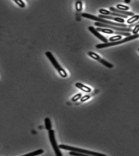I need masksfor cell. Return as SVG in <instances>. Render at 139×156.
<instances>
[{
	"mask_svg": "<svg viewBox=\"0 0 139 156\" xmlns=\"http://www.w3.org/2000/svg\"><path fill=\"white\" fill-rule=\"evenodd\" d=\"M82 16L83 17H85L86 19H89L93 20L94 21H96L97 22H101L103 23H105V24H109L112 26H117V27H123V28H128L129 26H128L127 24H123L122 23H116V22H112L110 21H108L107 20L101 18L99 16H96L93 15H91L88 13H83L82 14Z\"/></svg>",
	"mask_w": 139,
	"mask_h": 156,
	"instance_id": "6da1fadb",
	"label": "cell"
},
{
	"mask_svg": "<svg viewBox=\"0 0 139 156\" xmlns=\"http://www.w3.org/2000/svg\"><path fill=\"white\" fill-rule=\"evenodd\" d=\"M139 37V34H137L130 35L129 37H127L125 39H122L121 40H119L117 41L111 42H107V43H104V44H98L96 46V48L98 49H102L104 48H107L108 47L112 46H116L120 44L125 43L126 42L130 41L131 40H133L134 39H137Z\"/></svg>",
	"mask_w": 139,
	"mask_h": 156,
	"instance_id": "7a4b0ae2",
	"label": "cell"
},
{
	"mask_svg": "<svg viewBox=\"0 0 139 156\" xmlns=\"http://www.w3.org/2000/svg\"><path fill=\"white\" fill-rule=\"evenodd\" d=\"M59 148L63 150H69V151H75L82 154H89V155H91V156H106L105 154H100V153H97L96 152H93V151H89V150H86L84 149H80L78 147H75L73 146H68V145H65L64 144H61L59 145Z\"/></svg>",
	"mask_w": 139,
	"mask_h": 156,
	"instance_id": "3957f363",
	"label": "cell"
},
{
	"mask_svg": "<svg viewBox=\"0 0 139 156\" xmlns=\"http://www.w3.org/2000/svg\"><path fill=\"white\" fill-rule=\"evenodd\" d=\"M45 54L49 60V61H51L52 64L53 65L54 68H56L57 70L58 71L60 76H62L63 78H66V76H68L66 71H65L63 68L61 67V66L59 64L58 61H57L56 59L54 57L53 54L51 53V52L46 51L45 53Z\"/></svg>",
	"mask_w": 139,
	"mask_h": 156,
	"instance_id": "277c9868",
	"label": "cell"
},
{
	"mask_svg": "<svg viewBox=\"0 0 139 156\" xmlns=\"http://www.w3.org/2000/svg\"><path fill=\"white\" fill-rule=\"evenodd\" d=\"M49 138L51 142L52 146L53 149L55 154L57 156H62L63 154H61V151L59 150V147L57 145L56 140L55 138V135H54V131L53 129H51L49 131Z\"/></svg>",
	"mask_w": 139,
	"mask_h": 156,
	"instance_id": "5b68a950",
	"label": "cell"
},
{
	"mask_svg": "<svg viewBox=\"0 0 139 156\" xmlns=\"http://www.w3.org/2000/svg\"><path fill=\"white\" fill-rule=\"evenodd\" d=\"M96 26H97L98 27H101V28H109V29H113L115 30L116 31H120V32H132L133 29H132L131 28H123V27H118L114 26H112L109 24H105L101 22H96L94 23Z\"/></svg>",
	"mask_w": 139,
	"mask_h": 156,
	"instance_id": "8992f818",
	"label": "cell"
},
{
	"mask_svg": "<svg viewBox=\"0 0 139 156\" xmlns=\"http://www.w3.org/2000/svg\"><path fill=\"white\" fill-rule=\"evenodd\" d=\"M88 55L90 56V57H91L92 58L98 61L99 62L102 63L104 66H105V67H107L108 68H112L114 67V65L112 64L109 63V62H108V61H106L105 60L101 58L100 56H99L98 54L93 53V51H89L88 52Z\"/></svg>",
	"mask_w": 139,
	"mask_h": 156,
	"instance_id": "52a82bcc",
	"label": "cell"
},
{
	"mask_svg": "<svg viewBox=\"0 0 139 156\" xmlns=\"http://www.w3.org/2000/svg\"><path fill=\"white\" fill-rule=\"evenodd\" d=\"M97 30L99 32H103L106 34H115L120 35H123L126 37H129L131 35V34L130 32H120V31H114L112 29H109V28H102L101 27H97Z\"/></svg>",
	"mask_w": 139,
	"mask_h": 156,
	"instance_id": "ba28073f",
	"label": "cell"
},
{
	"mask_svg": "<svg viewBox=\"0 0 139 156\" xmlns=\"http://www.w3.org/2000/svg\"><path fill=\"white\" fill-rule=\"evenodd\" d=\"M88 29H89V30L91 33H93L96 37H97L98 39H100V40L103 42L104 43H107V42H108V39H107L106 37H104V36H103L102 35H101L99 32H98V30H97V29H95L94 27H92V26H90V27L88 28Z\"/></svg>",
	"mask_w": 139,
	"mask_h": 156,
	"instance_id": "9c48e42d",
	"label": "cell"
},
{
	"mask_svg": "<svg viewBox=\"0 0 139 156\" xmlns=\"http://www.w3.org/2000/svg\"><path fill=\"white\" fill-rule=\"evenodd\" d=\"M99 12L101 14L105 15L116 16V17H123V18H125V19H127V15L121 14H119V13L113 12H112V11L110 12V11H108L107 10L104 9H101L99 10Z\"/></svg>",
	"mask_w": 139,
	"mask_h": 156,
	"instance_id": "30bf717a",
	"label": "cell"
},
{
	"mask_svg": "<svg viewBox=\"0 0 139 156\" xmlns=\"http://www.w3.org/2000/svg\"><path fill=\"white\" fill-rule=\"evenodd\" d=\"M99 17L101 18H103L104 19H109L112 20H114L116 22H120V23H124L125 22V20L123 19L121 17H115L112 16H109V15H105L101 14L98 15Z\"/></svg>",
	"mask_w": 139,
	"mask_h": 156,
	"instance_id": "8fae6325",
	"label": "cell"
},
{
	"mask_svg": "<svg viewBox=\"0 0 139 156\" xmlns=\"http://www.w3.org/2000/svg\"><path fill=\"white\" fill-rule=\"evenodd\" d=\"M109 9L113 12H117V13H119L121 14L125 15H127V16H134V13L133 12H127V11H125V10H122L119 9H116L114 7H110Z\"/></svg>",
	"mask_w": 139,
	"mask_h": 156,
	"instance_id": "7c38bea8",
	"label": "cell"
},
{
	"mask_svg": "<svg viewBox=\"0 0 139 156\" xmlns=\"http://www.w3.org/2000/svg\"><path fill=\"white\" fill-rule=\"evenodd\" d=\"M75 86H76V87L79 88L80 90H83V91L85 92L89 93L91 91V89L90 88L86 86L83 85V84L81 83H76Z\"/></svg>",
	"mask_w": 139,
	"mask_h": 156,
	"instance_id": "4fadbf2b",
	"label": "cell"
},
{
	"mask_svg": "<svg viewBox=\"0 0 139 156\" xmlns=\"http://www.w3.org/2000/svg\"><path fill=\"white\" fill-rule=\"evenodd\" d=\"M44 151L42 149H39L37 151H34V152H32L31 153H29V154H24V156H38L39 154H41L44 152Z\"/></svg>",
	"mask_w": 139,
	"mask_h": 156,
	"instance_id": "5bb4252c",
	"label": "cell"
},
{
	"mask_svg": "<svg viewBox=\"0 0 139 156\" xmlns=\"http://www.w3.org/2000/svg\"><path fill=\"white\" fill-rule=\"evenodd\" d=\"M45 127L47 130L49 131L52 129V124L51 120L49 118H46L45 119Z\"/></svg>",
	"mask_w": 139,
	"mask_h": 156,
	"instance_id": "9a60e30c",
	"label": "cell"
},
{
	"mask_svg": "<svg viewBox=\"0 0 139 156\" xmlns=\"http://www.w3.org/2000/svg\"><path fill=\"white\" fill-rule=\"evenodd\" d=\"M138 20H139V15H134L131 18H130V19L128 20L127 22L128 24H132Z\"/></svg>",
	"mask_w": 139,
	"mask_h": 156,
	"instance_id": "2e32d148",
	"label": "cell"
},
{
	"mask_svg": "<svg viewBox=\"0 0 139 156\" xmlns=\"http://www.w3.org/2000/svg\"><path fill=\"white\" fill-rule=\"evenodd\" d=\"M122 39V36L120 35H118L115 37H111L109 39V40L111 42L117 41L118 40H120V39Z\"/></svg>",
	"mask_w": 139,
	"mask_h": 156,
	"instance_id": "e0dca14e",
	"label": "cell"
},
{
	"mask_svg": "<svg viewBox=\"0 0 139 156\" xmlns=\"http://www.w3.org/2000/svg\"><path fill=\"white\" fill-rule=\"evenodd\" d=\"M116 7L119 9L122 10H125V11H127L128 10L130 9L129 7L122 5H117Z\"/></svg>",
	"mask_w": 139,
	"mask_h": 156,
	"instance_id": "ac0fdd59",
	"label": "cell"
},
{
	"mask_svg": "<svg viewBox=\"0 0 139 156\" xmlns=\"http://www.w3.org/2000/svg\"><path fill=\"white\" fill-rule=\"evenodd\" d=\"M13 1L19 6L20 7L22 8L25 7V4L22 0H13Z\"/></svg>",
	"mask_w": 139,
	"mask_h": 156,
	"instance_id": "d6986e66",
	"label": "cell"
},
{
	"mask_svg": "<svg viewBox=\"0 0 139 156\" xmlns=\"http://www.w3.org/2000/svg\"><path fill=\"white\" fill-rule=\"evenodd\" d=\"M69 154L71 155V156H86V154H82V153H79V152H75V151H72L69 152Z\"/></svg>",
	"mask_w": 139,
	"mask_h": 156,
	"instance_id": "ffe728a7",
	"label": "cell"
},
{
	"mask_svg": "<svg viewBox=\"0 0 139 156\" xmlns=\"http://www.w3.org/2000/svg\"><path fill=\"white\" fill-rule=\"evenodd\" d=\"M76 7L77 11H81L82 9V3L81 1H78L76 3Z\"/></svg>",
	"mask_w": 139,
	"mask_h": 156,
	"instance_id": "44dd1931",
	"label": "cell"
},
{
	"mask_svg": "<svg viewBox=\"0 0 139 156\" xmlns=\"http://www.w3.org/2000/svg\"><path fill=\"white\" fill-rule=\"evenodd\" d=\"M81 96H82V94H81V93L77 94H76V95H75V96L72 98V100L73 101H76L77 100H78L79 99H80V98H81Z\"/></svg>",
	"mask_w": 139,
	"mask_h": 156,
	"instance_id": "7402d4cb",
	"label": "cell"
},
{
	"mask_svg": "<svg viewBox=\"0 0 139 156\" xmlns=\"http://www.w3.org/2000/svg\"><path fill=\"white\" fill-rule=\"evenodd\" d=\"M139 31V24H137L136 26H135L134 29L133 30L132 33L134 34H137Z\"/></svg>",
	"mask_w": 139,
	"mask_h": 156,
	"instance_id": "603a6c76",
	"label": "cell"
},
{
	"mask_svg": "<svg viewBox=\"0 0 139 156\" xmlns=\"http://www.w3.org/2000/svg\"><path fill=\"white\" fill-rule=\"evenodd\" d=\"M90 98V96L89 95H86L85 96H84L83 97L81 98V101L82 102H84V101H86V100H88L89 98Z\"/></svg>",
	"mask_w": 139,
	"mask_h": 156,
	"instance_id": "cb8c5ba5",
	"label": "cell"
},
{
	"mask_svg": "<svg viewBox=\"0 0 139 156\" xmlns=\"http://www.w3.org/2000/svg\"><path fill=\"white\" fill-rule=\"evenodd\" d=\"M137 24H139V21L138 22H136L135 23H132V24H130V26H128V28H132V27H134V26H136Z\"/></svg>",
	"mask_w": 139,
	"mask_h": 156,
	"instance_id": "d4e9b609",
	"label": "cell"
},
{
	"mask_svg": "<svg viewBox=\"0 0 139 156\" xmlns=\"http://www.w3.org/2000/svg\"><path fill=\"white\" fill-rule=\"evenodd\" d=\"M130 0H125V2L126 3H130Z\"/></svg>",
	"mask_w": 139,
	"mask_h": 156,
	"instance_id": "484cf974",
	"label": "cell"
},
{
	"mask_svg": "<svg viewBox=\"0 0 139 156\" xmlns=\"http://www.w3.org/2000/svg\"><path fill=\"white\" fill-rule=\"evenodd\" d=\"M138 51H139V50H138Z\"/></svg>",
	"mask_w": 139,
	"mask_h": 156,
	"instance_id": "4316f807",
	"label": "cell"
}]
</instances>
